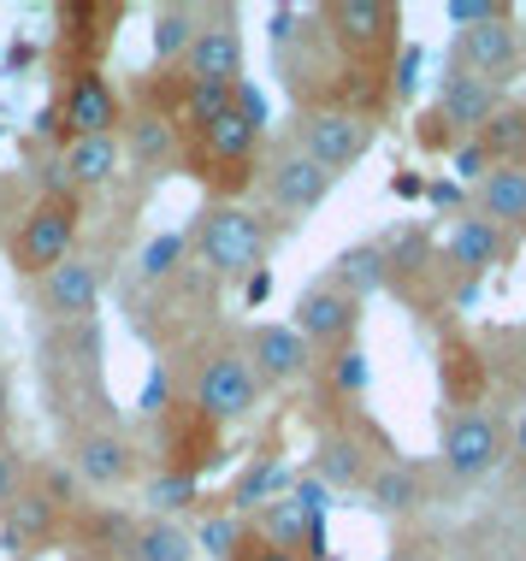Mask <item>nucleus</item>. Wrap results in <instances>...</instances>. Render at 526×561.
<instances>
[{"instance_id": "aec40b11", "label": "nucleus", "mask_w": 526, "mask_h": 561, "mask_svg": "<svg viewBox=\"0 0 526 561\" xmlns=\"http://www.w3.org/2000/svg\"><path fill=\"white\" fill-rule=\"evenodd\" d=\"M125 12L118 7H59V54H71V71H89L101 54H107V42H113V30Z\"/></svg>"}, {"instance_id": "c9c22d12", "label": "nucleus", "mask_w": 526, "mask_h": 561, "mask_svg": "<svg viewBox=\"0 0 526 561\" xmlns=\"http://www.w3.org/2000/svg\"><path fill=\"white\" fill-rule=\"evenodd\" d=\"M414 142L426 148V154H456V148H461V136H456V130H449L444 118H438V107H426V113L414 118Z\"/></svg>"}, {"instance_id": "a878e982", "label": "nucleus", "mask_w": 526, "mask_h": 561, "mask_svg": "<svg viewBox=\"0 0 526 561\" xmlns=\"http://www.w3.org/2000/svg\"><path fill=\"white\" fill-rule=\"evenodd\" d=\"M59 165H66L71 190H107L125 165V148H118V136H83V142H66Z\"/></svg>"}, {"instance_id": "ddd939ff", "label": "nucleus", "mask_w": 526, "mask_h": 561, "mask_svg": "<svg viewBox=\"0 0 526 561\" xmlns=\"http://www.w3.org/2000/svg\"><path fill=\"white\" fill-rule=\"evenodd\" d=\"M449 66H461V71H473V78H485L491 89L515 83L521 66H526V36H521L515 12H508V19H498V24L461 30V36H456V59H449Z\"/></svg>"}, {"instance_id": "cd10ccee", "label": "nucleus", "mask_w": 526, "mask_h": 561, "mask_svg": "<svg viewBox=\"0 0 526 561\" xmlns=\"http://www.w3.org/2000/svg\"><path fill=\"white\" fill-rule=\"evenodd\" d=\"M438 378H444V397H449V402H456V408H473L479 385H485V367H479V355H473L468 337H444V348H438Z\"/></svg>"}, {"instance_id": "6e6552de", "label": "nucleus", "mask_w": 526, "mask_h": 561, "mask_svg": "<svg viewBox=\"0 0 526 561\" xmlns=\"http://www.w3.org/2000/svg\"><path fill=\"white\" fill-rule=\"evenodd\" d=\"M508 455V426L485 408H456L444 414V432H438V461L456 484H479L503 467Z\"/></svg>"}, {"instance_id": "f704fd0d", "label": "nucleus", "mask_w": 526, "mask_h": 561, "mask_svg": "<svg viewBox=\"0 0 526 561\" xmlns=\"http://www.w3.org/2000/svg\"><path fill=\"white\" fill-rule=\"evenodd\" d=\"M444 19L456 24V36H461V30H479V24H498V19H508V7H503V0H449V7H444Z\"/></svg>"}, {"instance_id": "412c9836", "label": "nucleus", "mask_w": 526, "mask_h": 561, "mask_svg": "<svg viewBox=\"0 0 526 561\" xmlns=\"http://www.w3.org/2000/svg\"><path fill=\"white\" fill-rule=\"evenodd\" d=\"M284 491H290V467L278 461V449H261V455H249V467L231 479V491L219 496V508L243 520V514L266 508V503H273V496H284Z\"/></svg>"}, {"instance_id": "f3484780", "label": "nucleus", "mask_w": 526, "mask_h": 561, "mask_svg": "<svg viewBox=\"0 0 526 561\" xmlns=\"http://www.w3.org/2000/svg\"><path fill=\"white\" fill-rule=\"evenodd\" d=\"M444 254H449V266L461 272L468 284L479 278H491L508 254H515V242H508L491 219H479V214H461L456 225H449V237H444Z\"/></svg>"}, {"instance_id": "a18cd8bd", "label": "nucleus", "mask_w": 526, "mask_h": 561, "mask_svg": "<svg viewBox=\"0 0 526 561\" xmlns=\"http://www.w3.org/2000/svg\"><path fill=\"white\" fill-rule=\"evenodd\" d=\"M521 449H526V420H521Z\"/></svg>"}, {"instance_id": "c85d7f7f", "label": "nucleus", "mask_w": 526, "mask_h": 561, "mask_svg": "<svg viewBox=\"0 0 526 561\" xmlns=\"http://www.w3.org/2000/svg\"><path fill=\"white\" fill-rule=\"evenodd\" d=\"M195 30H202V7H160V12H155L148 42H155V66H160V71L178 66V59L190 54Z\"/></svg>"}, {"instance_id": "5701e85b", "label": "nucleus", "mask_w": 526, "mask_h": 561, "mask_svg": "<svg viewBox=\"0 0 526 561\" xmlns=\"http://www.w3.org/2000/svg\"><path fill=\"white\" fill-rule=\"evenodd\" d=\"M118 561H195V538L190 526L160 520V514H137L125 533V556Z\"/></svg>"}, {"instance_id": "9d476101", "label": "nucleus", "mask_w": 526, "mask_h": 561, "mask_svg": "<svg viewBox=\"0 0 526 561\" xmlns=\"http://www.w3.org/2000/svg\"><path fill=\"white\" fill-rule=\"evenodd\" d=\"M54 118H59V142H83V136H118L125 125V101L118 89L101 78V66L89 71H71L66 89L54 101Z\"/></svg>"}, {"instance_id": "20e7f679", "label": "nucleus", "mask_w": 526, "mask_h": 561, "mask_svg": "<svg viewBox=\"0 0 526 561\" xmlns=\"http://www.w3.org/2000/svg\"><path fill=\"white\" fill-rule=\"evenodd\" d=\"M261 397L266 390H261V378H254V367L243 360L237 343L207 348V355L195 360V373L184 378V402L207 420V426H243L254 408H261Z\"/></svg>"}, {"instance_id": "6ab92c4d", "label": "nucleus", "mask_w": 526, "mask_h": 561, "mask_svg": "<svg viewBox=\"0 0 526 561\" xmlns=\"http://www.w3.org/2000/svg\"><path fill=\"white\" fill-rule=\"evenodd\" d=\"M468 214L491 219L498 231H526V165H491L473 184V207Z\"/></svg>"}, {"instance_id": "2f4dec72", "label": "nucleus", "mask_w": 526, "mask_h": 561, "mask_svg": "<svg viewBox=\"0 0 526 561\" xmlns=\"http://www.w3.org/2000/svg\"><path fill=\"white\" fill-rule=\"evenodd\" d=\"M195 550H207L214 561H231L237 556V543L249 538V520H237V514H225V508H202V526H195Z\"/></svg>"}, {"instance_id": "bb28decb", "label": "nucleus", "mask_w": 526, "mask_h": 561, "mask_svg": "<svg viewBox=\"0 0 526 561\" xmlns=\"http://www.w3.org/2000/svg\"><path fill=\"white\" fill-rule=\"evenodd\" d=\"M473 142L485 148L491 165H526V107H521V101H503V107L485 118V130H479Z\"/></svg>"}, {"instance_id": "a19ab883", "label": "nucleus", "mask_w": 526, "mask_h": 561, "mask_svg": "<svg viewBox=\"0 0 526 561\" xmlns=\"http://www.w3.org/2000/svg\"><path fill=\"white\" fill-rule=\"evenodd\" d=\"M12 420H19V402H12V373L0 360V437H12Z\"/></svg>"}, {"instance_id": "1a4fd4ad", "label": "nucleus", "mask_w": 526, "mask_h": 561, "mask_svg": "<svg viewBox=\"0 0 526 561\" xmlns=\"http://www.w3.org/2000/svg\"><path fill=\"white\" fill-rule=\"evenodd\" d=\"M101 290H107V266L95 254H71L54 272L36 278V313L42 325H78V320H101Z\"/></svg>"}, {"instance_id": "4468645a", "label": "nucleus", "mask_w": 526, "mask_h": 561, "mask_svg": "<svg viewBox=\"0 0 526 561\" xmlns=\"http://www.w3.org/2000/svg\"><path fill=\"white\" fill-rule=\"evenodd\" d=\"M243 360L261 378V390H284V385H302L313 373V348L302 343L296 325H249V337L237 343Z\"/></svg>"}, {"instance_id": "c03bdc74", "label": "nucleus", "mask_w": 526, "mask_h": 561, "mask_svg": "<svg viewBox=\"0 0 526 561\" xmlns=\"http://www.w3.org/2000/svg\"><path fill=\"white\" fill-rule=\"evenodd\" d=\"M385 561H432V550H426V543H414V538H397Z\"/></svg>"}, {"instance_id": "72a5a7b5", "label": "nucleus", "mask_w": 526, "mask_h": 561, "mask_svg": "<svg viewBox=\"0 0 526 561\" xmlns=\"http://www.w3.org/2000/svg\"><path fill=\"white\" fill-rule=\"evenodd\" d=\"M367 355H361V348L350 343V348H338L332 355V390L338 397H361V390H367Z\"/></svg>"}, {"instance_id": "ea45409f", "label": "nucleus", "mask_w": 526, "mask_h": 561, "mask_svg": "<svg viewBox=\"0 0 526 561\" xmlns=\"http://www.w3.org/2000/svg\"><path fill=\"white\" fill-rule=\"evenodd\" d=\"M426 202L432 207H468V190L456 178H426Z\"/></svg>"}, {"instance_id": "49530a36", "label": "nucleus", "mask_w": 526, "mask_h": 561, "mask_svg": "<svg viewBox=\"0 0 526 561\" xmlns=\"http://www.w3.org/2000/svg\"><path fill=\"white\" fill-rule=\"evenodd\" d=\"M332 561H338V556H332Z\"/></svg>"}, {"instance_id": "f03ea898", "label": "nucleus", "mask_w": 526, "mask_h": 561, "mask_svg": "<svg viewBox=\"0 0 526 561\" xmlns=\"http://www.w3.org/2000/svg\"><path fill=\"white\" fill-rule=\"evenodd\" d=\"M273 242H278V231L261 214H249L243 202H207L195 231H190V249L202 254V266L214 278H231V284L254 278V272L273 261Z\"/></svg>"}, {"instance_id": "7c9ffc66", "label": "nucleus", "mask_w": 526, "mask_h": 561, "mask_svg": "<svg viewBox=\"0 0 526 561\" xmlns=\"http://www.w3.org/2000/svg\"><path fill=\"white\" fill-rule=\"evenodd\" d=\"M142 503H148V514H160V520H178L184 508H202V479H184V473H167V467H160V473L142 484Z\"/></svg>"}, {"instance_id": "393cba45", "label": "nucleus", "mask_w": 526, "mask_h": 561, "mask_svg": "<svg viewBox=\"0 0 526 561\" xmlns=\"http://www.w3.org/2000/svg\"><path fill=\"white\" fill-rule=\"evenodd\" d=\"M426 503V479L414 473L409 461H379L367 479V508L385 514V520H409V514Z\"/></svg>"}, {"instance_id": "b1692460", "label": "nucleus", "mask_w": 526, "mask_h": 561, "mask_svg": "<svg viewBox=\"0 0 526 561\" xmlns=\"http://www.w3.org/2000/svg\"><path fill=\"white\" fill-rule=\"evenodd\" d=\"M325 278L338 284L343 296H355L361 308H367L379 290H390V261H385V242H355V249H343L338 261H332V272Z\"/></svg>"}, {"instance_id": "423d86ee", "label": "nucleus", "mask_w": 526, "mask_h": 561, "mask_svg": "<svg viewBox=\"0 0 526 561\" xmlns=\"http://www.w3.org/2000/svg\"><path fill=\"white\" fill-rule=\"evenodd\" d=\"M373 136H379V125H373V113L361 107H296V154H308L320 172H355L361 160H367Z\"/></svg>"}, {"instance_id": "7ed1b4c3", "label": "nucleus", "mask_w": 526, "mask_h": 561, "mask_svg": "<svg viewBox=\"0 0 526 561\" xmlns=\"http://www.w3.org/2000/svg\"><path fill=\"white\" fill-rule=\"evenodd\" d=\"M313 24H325L320 36L343 54V66L367 71V78H385L402 54V12L390 0H332L313 12Z\"/></svg>"}, {"instance_id": "473e14b6", "label": "nucleus", "mask_w": 526, "mask_h": 561, "mask_svg": "<svg viewBox=\"0 0 526 561\" xmlns=\"http://www.w3.org/2000/svg\"><path fill=\"white\" fill-rule=\"evenodd\" d=\"M30 484V455L12 444V437H0V514L12 508V496H19Z\"/></svg>"}, {"instance_id": "79ce46f5", "label": "nucleus", "mask_w": 526, "mask_h": 561, "mask_svg": "<svg viewBox=\"0 0 526 561\" xmlns=\"http://www.w3.org/2000/svg\"><path fill=\"white\" fill-rule=\"evenodd\" d=\"M390 195H397V202H420V195H426V178H420V172H397V178H390Z\"/></svg>"}, {"instance_id": "39448f33", "label": "nucleus", "mask_w": 526, "mask_h": 561, "mask_svg": "<svg viewBox=\"0 0 526 561\" xmlns=\"http://www.w3.org/2000/svg\"><path fill=\"white\" fill-rule=\"evenodd\" d=\"M78 231H83V202H78V195H42V202L19 219L12 242H7L12 272L36 284L42 272H54L59 261L78 254Z\"/></svg>"}, {"instance_id": "0eeeda50", "label": "nucleus", "mask_w": 526, "mask_h": 561, "mask_svg": "<svg viewBox=\"0 0 526 561\" xmlns=\"http://www.w3.org/2000/svg\"><path fill=\"white\" fill-rule=\"evenodd\" d=\"M142 455L113 420H71L66 426V473L83 491H125L137 479Z\"/></svg>"}, {"instance_id": "58836bf2", "label": "nucleus", "mask_w": 526, "mask_h": 561, "mask_svg": "<svg viewBox=\"0 0 526 561\" xmlns=\"http://www.w3.org/2000/svg\"><path fill=\"white\" fill-rule=\"evenodd\" d=\"M231 561H302V556H296V550H278V543H266V538H243V543H237V556Z\"/></svg>"}, {"instance_id": "f8f14e48", "label": "nucleus", "mask_w": 526, "mask_h": 561, "mask_svg": "<svg viewBox=\"0 0 526 561\" xmlns=\"http://www.w3.org/2000/svg\"><path fill=\"white\" fill-rule=\"evenodd\" d=\"M296 331H302V343L313 348V355H338V348H350L355 343V331H361V301L355 296H343L332 278H313L302 296H296Z\"/></svg>"}, {"instance_id": "9b49d317", "label": "nucleus", "mask_w": 526, "mask_h": 561, "mask_svg": "<svg viewBox=\"0 0 526 561\" xmlns=\"http://www.w3.org/2000/svg\"><path fill=\"white\" fill-rule=\"evenodd\" d=\"M243 30H237V12L231 7H202V30H195L190 54L178 59L190 83H225L237 89L243 83Z\"/></svg>"}, {"instance_id": "c756f323", "label": "nucleus", "mask_w": 526, "mask_h": 561, "mask_svg": "<svg viewBox=\"0 0 526 561\" xmlns=\"http://www.w3.org/2000/svg\"><path fill=\"white\" fill-rule=\"evenodd\" d=\"M190 261V231H160V237H148L142 242V254H137V278L148 284V290H167V284L184 272Z\"/></svg>"}, {"instance_id": "a211bd4d", "label": "nucleus", "mask_w": 526, "mask_h": 561, "mask_svg": "<svg viewBox=\"0 0 526 561\" xmlns=\"http://www.w3.org/2000/svg\"><path fill=\"white\" fill-rule=\"evenodd\" d=\"M373 449H367V437H355V432H325L320 444H313V461H308V473L325 484V491H367V479H373Z\"/></svg>"}, {"instance_id": "4be33fe9", "label": "nucleus", "mask_w": 526, "mask_h": 561, "mask_svg": "<svg viewBox=\"0 0 526 561\" xmlns=\"http://www.w3.org/2000/svg\"><path fill=\"white\" fill-rule=\"evenodd\" d=\"M125 136H118V148H125L130 160H137V172H172L178 154H184V142H178V130L160 118L155 107H142V113H130L125 125H118Z\"/></svg>"}, {"instance_id": "e433bc0d", "label": "nucleus", "mask_w": 526, "mask_h": 561, "mask_svg": "<svg viewBox=\"0 0 526 561\" xmlns=\"http://www.w3.org/2000/svg\"><path fill=\"white\" fill-rule=\"evenodd\" d=\"M420 66H426V54H420L414 42H409V48L397 54V66H390V95H397V101H409V95H414V83H420Z\"/></svg>"}, {"instance_id": "2eb2a0df", "label": "nucleus", "mask_w": 526, "mask_h": 561, "mask_svg": "<svg viewBox=\"0 0 526 561\" xmlns=\"http://www.w3.org/2000/svg\"><path fill=\"white\" fill-rule=\"evenodd\" d=\"M261 184H266V202H273V214H284V225H296V219L320 214L338 178H332V172H320V165H313L308 154L284 148V154H278L273 165H266Z\"/></svg>"}, {"instance_id": "f257e3e1", "label": "nucleus", "mask_w": 526, "mask_h": 561, "mask_svg": "<svg viewBox=\"0 0 526 561\" xmlns=\"http://www.w3.org/2000/svg\"><path fill=\"white\" fill-rule=\"evenodd\" d=\"M78 484H71L59 467H30V484L12 496V508L0 514V543L7 556H36V550H59L71 538V520H78Z\"/></svg>"}, {"instance_id": "37998d69", "label": "nucleus", "mask_w": 526, "mask_h": 561, "mask_svg": "<svg viewBox=\"0 0 526 561\" xmlns=\"http://www.w3.org/2000/svg\"><path fill=\"white\" fill-rule=\"evenodd\" d=\"M266 296H273V272L261 266V272H254V278H243V301H249V308H261Z\"/></svg>"}, {"instance_id": "4c0bfd02", "label": "nucleus", "mask_w": 526, "mask_h": 561, "mask_svg": "<svg viewBox=\"0 0 526 561\" xmlns=\"http://www.w3.org/2000/svg\"><path fill=\"white\" fill-rule=\"evenodd\" d=\"M449 172H456V184H479V178H485L491 172V160H485V148H479V142H461L456 148V154H449Z\"/></svg>"}, {"instance_id": "dca6fc26", "label": "nucleus", "mask_w": 526, "mask_h": 561, "mask_svg": "<svg viewBox=\"0 0 526 561\" xmlns=\"http://www.w3.org/2000/svg\"><path fill=\"white\" fill-rule=\"evenodd\" d=\"M438 118L449 130L461 136V142H473L479 130H485V118L503 107V89H491L485 78H473V71H461V66H449L444 78H438Z\"/></svg>"}]
</instances>
